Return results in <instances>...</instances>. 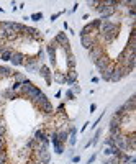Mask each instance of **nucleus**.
I'll return each mask as SVG.
<instances>
[{"mask_svg":"<svg viewBox=\"0 0 136 164\" xmlns=\"http://www.w3.org/2000/svg\"><path fill=\"white\" fill-rule=\"evenodd\" d=\"M13 53H15V51L12 49V48H5V49L0 53V59H2V61H10V58H12V54H13Z\"/></svg>","mask_w":136,"mask_h":164,"instance_id":"nucleus-12","label":"nucleus"},{"mask_svg":"<svg viewBox=\"0 0 136 164\" xmlns=\"http://www.w3.org/2000/svg\"><path fill=\"white\" fill-rule=\"evenodd\" d=\"M12 90H13L17 95H22V94H23V85H22L20 82H15L13 85H12Z\"/></svg>","mask_w":136,"mask_h":164,"instance_id":"nucleus-16","label":"nucleus"},{"mask_svg":"<svg viewBox=\"0 0 136 164\" xmlns=\"http://www.w3.org/2000/svg\"><path fill=\"white\" fill-rule=\"evenodd\" d=\"M64 112V103H61V105L58 107V113H62Z\"/></svg>","mask_w":136,"mask_h":164,"instance_id":"nucleus-32","label":"nucleus"},{"mask_svg":"<svg viewBox=\"0 0 136 164\" xmlns=\"http://www.w3.org/2000/svg\"><path fill=\"white\" fill-rule=\"evenodd\" d=\"M51 79H54L58 84H66V72H59V71H56Z\"/></svg>","mask_w":136,"mask_h":164,"instance_id":"nucleus-13","label":"nucleus"},{"mask_svg":"<svg viewBox=\"0 0 136 164\" xmlns=\"http://www.w3.org/2000/svg\"><path fill=\"white\" fill-rule=\"evenodd\" d=\"M113 67H115V64L111 62L108 67H105V69L100 72V77L103 79V81H107V82H110V77H111V72H113Z\"/></svg>","mask_w":136,"mask_h":164,"instance_id":"nucleus-9","label":"nucleus"},{"mask_svg":"<svg viewBox=\"0 0 136 164\" xmlns=\"http://www.w3.org/2000/svg\"><path fill=\"white\" fill-rule=\"evenodd\" d=\"M12 77H13L15 82H20V84H23V82L26 81V77H25L22 72H13V75H12Z\"/></svg>","mask_w":136,"mask_h":164,"instance_id":"nucleus-15","label":"nucleus"},{"mask_svg":"<svg viewBox=\"0 0 136 164\" xmlns=\"http://www.w3.org/2000/svg\"><path fill=\"white\" fill-rule=\"evenodd\" d=\"M3 99H7V100H13V99H17V94H15L12 89H8V90L3 92Z\"/></svg>","mask_w":136,"mask_h":164,"instance_id":"nucleus-17","label":"nucleus"},{"mask_svg":"<svg viewBox=\"0 0 136 164\" xmlns=\"http://www.w3.org/2000/svg\"><path fill=\"white\" fill-rule=\"evenodd\" d=\"M66 99H67V100H74V99H75V95H74V92L72 90H66Z\"/></svg>","mask_w":136,"mask_h":164,"instance_id":"nucleus-25","label":"nucleus"},{"mask_svg":"<svg viewBox=\"0 0 136 164\" xmlns=\"http://www.w3.org/2000/svg\"><path fill=\"white\" fill-rule=\"evenodd\" d=\"M30 154H31L30 149H22V151H18V156H20L22 159H28V158H30Z\"/></svg>","mask_w":136,"mask_h":164,"instance_id":"nucleus-22","label":"nucleus"},{"mask_svg":"<svg viewBox=\"0 0 136 164\" xmlns=\"http://www.w3.org/2000/svg\"><path fill=\"white\" fill-rule=\"evenodd\" d=\"M97 36H98V35H97ZM97 36H81V45L89 51L90 48H94L95 45H98Z\"/></svg>","mask_w":136,"mask_h":164,"instance_id":"nucleus-2","label":"nucleus"},{"mask_svg":"<svg viewBox=\"0 0 136 164\" xmlns=\"http://www.w3.org/2000/svg\"><path fill=\"white\" fill-rule=\"evenodd\" d=\"M75 81H77V72H75V69H69L66 72V84L67 85H74Z\"/></svg>","mask_w":136,"mask_h":164,"instance_id":"nucleus-8","label":"nucleus"},{"mask_svg":"<svg viewBox=\"0 0 136 164\" xmlns=\"http://www.w3.org/2000/svg\"><path fill=\"white\" fill-rule=\"evenodd\" d=\"M25 58H26L25 54H22V53H18V51H15V53L12 54V58H10V62L13 64V66H23V62H25Z\"/></svg>","mask_w":136,"mask_h":164,"instance_id":"nucleus-5","label":"nucleus"},{"mask_svg":"<svg viewBox=\"0 0 136 164\" xmlns=\"http://www.w3.org/2000/svg\"><path fill=\"white\" fill-rule=\"evenodd\" d=\"M67 67H69V69H75V59H74L72 54L67 56Z\"/></svg>","mask_w":136,"mask_h":164,"instance_id":"nucleus-19","label":"nucleus"},{"mask_svg":"<svg viewBox=\"0 0 136 164\" xmlns=\"http://www.w3.org/2000/svg\"><path fill=\"white\" fill-rule=\"evenodd\" d=\"M31 164H41V162H38V161H35V162H31Z\"/></svg>","mask_w":136,"mask_h":164,"instance_id":"nucleus-36","label":"nucleus"},{"mask_svg":"<svg viewBox=\"0 0 136 164\" xmlns=\"http://www.w3.org/2000/svg\"><path fill=\"white\" fill-rule=\"evenodd\" d=\"M35 154H36V161L41 162V164H48L51 161V154H49V151H48V149L39 151V153H35Z\"/></svg>","mask_w":136,"mask_h":164,"instance_id":"nucleus-7","label":"nucleus"},{"mask_svg":"<svg viewBox=\"0 0 136 164\" xmlns=\"http://www.w3.org/2000/svg\"><path fill=\"white\" fill-rule=\"evenodd\" d=\"M0 164H8V156H7V151H0Z\"/></svg>","mask_w":136,"mask_h":164,"instance_id":"nucleus-21","label":"nucleus"},{"mask_svg":"<svg viewBox=\"0 0 136 164\" xmlns=\"http://www.w3.org/2000/svg\"><path fill=\"white\" fill-rule=\"evenodd\" d=\"M38 74L41 75V77L45 79L48 84H51V81H53V79H51V71H49V67H48L46 64H41V67H39Z\"/></svg>","mask_w":136,"mask_h":164,"instance_id":"nucleus-6","label":"nucleus"},{"mask_svg":"<svg viewBox=\"0 0 136 164\" xmlns=\"http://www.w3.org/2000/svg\"><path fill=\"white\" fill-rule=\"evenodd\" d=\"M25 146H26V149H30V151H33V149H35V146H36V139H35V138H31V139H28V141L25 143Z\"/></svg>","mask_w":136,"mask_h":164,"instance_id":"nucleus-18","label":"nucleus"},{"mask_svg":"<svg viewBox=\"0 0 136 164\" xmlns=\"http://www.w3.org/2000/svg\"><path fill=\"white\" fill-rule=\"evenodd\" d=\"M94 64H95V67H97V69L100 71V72H102V71L105 69V67H108L110 64H111V59H110L107 54H103L102 58H100V59H97V61H95Z\"/></svg>","mask_w":136,"mask_h":164,"instance_id":"nucleus-3","label":"nucleus"},{"mask_svg":"<svg viewBox=\"0 0 136 164\" xmlns=\"http://www.w3.org/2000/svg\"><path fill=\"white\" fill-rule=\"evenodd\" d=\"M53 43L58 48H62V46H66V45H69V39H67V36H66V33H58L54 36V39H53Z\"/></svg>","mask_w":136,"mask_h":164,"instance_id":"nucleus-4","label":"nucleus"},{"mask_svg":"<svg viewBox=\"0 0 136 164\" xmlns=\"http://www.w3.org/2000/svg\"><path fill=\"white\" fill-rule=\"evenodd\" d=\"M95 109H97V107H95V103H92V105H90V112H92V113L95 112Z\"/></svg>","mask_w":136,"mask_h":164,"instance_id":"nucleus-34","label":"nucleus"},{"mask_svg":"<svg viewBox=\"0 0 136 164\" xmlns=\"http://www.w3.org/2000/svg\"><path fill=\"white\" fill-rule=\"evenodd\" d=\"M5 148H7L5 139H3V138H0V151H5Z\"/></svg>","mask_w":136,"mask_h":164,"instance_id":"nucleus-28","label":"nucleus"},{"mask_svg":"<svg viewBox=\"0 0 136 164\" xmlns=\"http://www.w3.org/2000/svg\"><path fill=\"white\" fill-rule=\"evenodd\" d=\"M38 109L41 110L43 113H46V115H51L54 112V109H53V105H51L49 100H46V102H43L41 105H38Z\"/></svg>","mask_w":136,"mask_h":164,"instance_id":"nucleus-10","label":"nucleus"},{"mask_svg":"<svg viewBox=\"0 0 136 164\" xmlns=\"http://www.w3.org/2000/svg\"><path fill=\"white\" fill-rule=\"evenodd\" d=\"M103 164H118V158H117V156H110L108 159L103 161Z\"/></svg>","mask_w":136,"mask_h":164,"instance_id":"nucleus-23","label":"nucleus"},{"mask_svg":"<svg viewBox=\"0 0 136 164\" xmlns=\"http://www.w3.org/2000/svg\"><path fill=\"white\" fill-rule=\"evenodd\" d=\"M54 151H56L58 154H62V153H64V145H56V146H54Z\"/></svg>","mask_w":136,"mask_h":164,"instance_id":"nucleus-27","label":"nucleus"},{"mask_svg":"<svg viewBox=\"0 0 136 164\" xmlns=\"http://www.w3.org/2000/svg\"><path fill=\"white\" fill-rule=\"evenodd\" d=\"M105 54V51H103V46L102 45H95L94 48H90L89 49V56H90V59L92 61H97V59H100L102 56Z\"/></svg>","mask_w":136,"mask_h":164,"instance_id":"nucleus-1","label":"nucleus"},{"mask_svg":"<svg viewBox=\"0 0 136 164\" xmlns=\"http://www.w3.org/2000/svg\"><path fill=\"white\" fill-rule=\"evenodd\" d=\"M35 139H36L38 143H48L49 139H48V133L45 130H38L36 133H35Z\"/></svg>","mask_w":136,"mask_h":164,"instance_id":"nucleus-11","label":"nucleus"},{"mask_svg":"<svg viewBox=\"0 0 136 164\" xmlns=\"http://www.w3.org/2000/svg\"><path fill=\"white\" fill-rule=\"evenodd\" d=\"M105 146H113V138H110V136L107 138L105 139Z\"/></svg>","mask_w":136,"mask_h":164,"instance_id":"nucleus-30","label":"nucleus"},{"mask_svg":"<svg viewBox=\"0 0 136 164\" xmlns=\"http://www.w3.org/2000/svg\"><path fill=\"white\" fill-rule=\"evenodd\" d=\"M115 126H121V117H118V115H113L110 120V128H115Z\"/></svg>","mask_w":136,"mask_h":164,"instance_id":"nucleus-14","label":"nucleus"},{"mask_svg":"<svg viewBox=\"0 0 136 164\" xmlns=\"http://www.w3.org/2000/svg\"><path fill=\"white\" fill-rule=\"evenodd\" d=\"M95 159H97V154H92L90 158H89V161H87V164H92V162L95 161Z\"/></svg>","mask_w":136,"mask_h":164,"instance_id":"nucleus-31","label":"nucleus"},{"mask_svg":"<svg viewBox=\"0 0 136 164\" xmlns=\"http://www.w3.org/2000/svg\"><path fill=\"white\" fill-rule=\"evenodd\" d=\"M71 90H72V92H74V95H75V94H79V92H81V87H79L77 84H74V85H72V89H71Z\"/></svg>","mask_w":136,"mask_h":164,"instance_id":"nucleus-29","label":"nucleus"},{"mask_svg":"<svg viewBox=\"0 0 136 164\" xmlns=\"http://www.w3.org/2000/svg\"><path fill=\"white\" fill-rule=\"evenodd\" d=\"M5 133H7V126H5V123L0 122V138L5 136Z\"/></svg>","mask_w":136,"mask_h":164,"instance_id":"nucleus-24","label":"nucleus"},{"mask_svg":"<svg viewBox=\"0 0 136 164\" xmlns=\"http://www.w3.org/2000/svg\"><path fill=\"white\" fill-rule=\"evenodd\" d=\"M100 133H102V131H100V130H97V131H95V135H94V138H92L90 139V141H89V145L92 146V145H97V143H98V138H100Z\"/></svg>","mask_w":136,"mask_h":164,"instance_id":"nucleus-20","label":"nucleus"},{"mask_svg":"<svg viewBox=\"0 0 136 164\" xmlns=\"http://www.w3.org/2000/svg\"><path fill=\"white\" fill-rule=\"evenodd\" d=\"M41 18H43V13H39V12H38V13H33V15H31V20H33V22H39Z\"/></svg>","mask_w":136,"mask_h":164,"instance_id":"nucleus-26","label":"nucleus"},{"mask_svg":"<svg viewBox=\"0 0 136 164\" xmlns=\"http://www.w3.org/2000/svg\"><path fill=\"white\" fill-rule=\"evenodd\" d=\"M3 49H5V46H0V53H2Z\"/></svg>","mask_w":136,"mask_h":164,"instance_id":"nucleus-35","label":"nucleus"},{"mask_svg":"<svg viewBox=\"0 0 136 164\" xmlns=\"http://www.w3.org/2000/svg\"><path fill=\"white\" fill-rule=\"evenodd\" d=\"M79 161H81V158H79V156H74V158H72V162H79Z\"/></svg>","mask_w":136,"mask_h":164,"instance_id":"nucleus-33","label":"nucleus"}]
</instances>
